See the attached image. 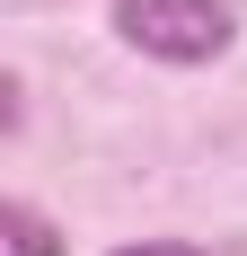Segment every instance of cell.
<instances>
[{"mask_svg":"<svg viewBox=\"0 0 247 256\" xmlns=\"http://www.w3.org/2000/svg\"><path fill=\"white\" fill-rule=\"evenodd\" d=\"M115 36L150 62L194 71V62H221L238 44V9L230 0H115Z\"/></svg>","mask_w":247,"mask_h":256,"instance_id":"cell-1","label":"cell"},{"mask_svg":"<svg viewBox=\"0 0 247 256\" xmlns=\"http://www.w3.org/2000/svg\"><path fill=\"white\" fill-rule=\"evenodd\" d=\"M0 256H62V230L36 204H0Z\"/></svg>","mask_w":247,"mask_h":256,"instance_id":"cell-2","label":"cell"},{"mask_svg":"<svg viewBox=\"0 0 247 256\" xmlns=\"http://www.w3.org/2000/svg\"><path fill=\"white\" fill-rule=\"evenodd\" d=\"M115 256H203L194 238H142V248H115Z\"/></svg>","mask_w":247,"mask_h":256,"instance_id":"cell-3","label":"cell"}]
</instances>
